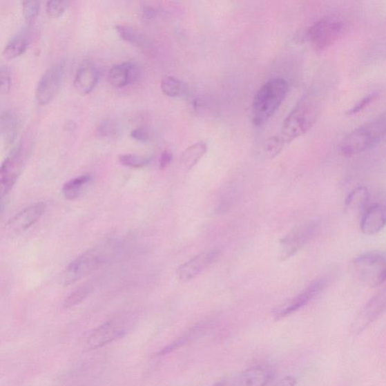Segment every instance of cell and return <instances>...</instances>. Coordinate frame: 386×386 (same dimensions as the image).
<instances>
[{"instance_id": "cell-1", "label": "cell", "mask_w": 386, "mask_h": 386, "mask_svg": "<svg viewBox=\"0 0 386 386\" xmlns=\"http://www.w3.org/2000/svg\"><path fill=\"white\" fill-rule=\"evenodd\" d=\"M324 94L321 89L313 88L304 95L284 119L280 135L286 146L305 135L314 126L323 104Z\"/></svg>"}, {"instance_id": "cell-2", "label": "cell", "mask_w": 386, "mask_h": 386, "mask_svg": "<svg viewBox=\"0 0 386 386\" xmlns=\"http://www.w3.org/2000/svg\"><path fill=\"white\" fill-rule=\"evenodd\" d=\"M119 251L117 242H109L86 251L65 268L61 283L68 286L108 264Z\"/></svg>"}, {"instance_id": "cell-3", "label": "cell", "mask_w": 386, "mask_h": 386, "mask_svg": "<svg viewBox=\"0 0 386 386\" xmlns=\"http://www.w3.org/2000/svg\"><path fill=\"white\" fill-rule=\"evenodd\" d=\"M386 141V113L369 121L343 138L340 145L345 157H353L374 149Z\"/></svg>"}, {"instance_id": "cell-4", "label": "cell", "mask_w": 386, "mask_h": 386, "mask_svg": "<svg viewBox=\"0 0 386 386\" xmlns=\"http://www.w3.org/2000/svg\"><path fill=\"white\" fill-rule=\"evenodd\" d=\"M289 86L280 78L273 79L262 86L253 97L251 117L253 124H266L285 100Z\"/></svg>"}, {"instance_id": "cell-5", "label": "cell", "mask_w": 386, "mask_h": 386, "mask_svg": "<svg viewBox=\"0 0 386 386\" xmlns=\"http://www.w3.org/2000/svg\"><path fill=\"white\" fill-rule=\"evenodd\" d=\"M353 276L361 284L380 287L386 282V253L379 251L361 253L351 262Z\"/></svg>"}, {"instance_id": "cell-6", "label": "cell", "mask_w": 386, "mask_h": 386, "mask_svg": "<svg viewBox=\"0 0 386 386\" xmlns=\"http://www.w3.org/2000/svg\"><path fill=\"white\" fill-rule=\"evenodd\" d=\"M133 316H120L106 321L95 328L88 336L85 348L92 351L102 348L124 336L133 329Z\"/></svg>"}, {"instance_id": "cell-7", "label": "cell", "mask_w": 386, "mask_h": 386, "mask_svg": "<svg viewBox=\"0 0 386 386\" xmlns=\"http://www.w3.org/2000/svg\"><path fill=\"white\" fill-rule=\"evenodd\" d=\"M319 228L320 222L313 220L292 229L280 241L278 251L279 260L284 261L294 256L313 239Z\"/></svg>"}, {"instance_id": "cell-8", "label": "cell", "mask_w": 386, "mask_h": 386, "mask_svg": "<svg viewBox=\"0 0 386 386\" xmlns=\"http://www.w3.org/2000/svg\"><path fill=\"white\" fill-rule=\"evenodd\" d=\"M329 278L322 277L311 282L305 289L293 298L287 300L273 311V315L276 320H280L289 316L299 311L313 301L320 293L326 289Z\"/></svg>"}, {"instance_id": "cell-9", "label": "cell", "mask_w": 386, "mask_h": 386, "mask_svg": "<svg viewBox=\"0 0 386 386\" xmlns=\"http://www.w3.org/2000/svg\"><path fill=\"white\" fill-rule=\"evenodd\" d=\"M343 22L334 19H323L315 23L307 32L309 44L317 51L331 47L342 35Z\"/></svg>"}, {"instance_id": "cell-10", "label": "cell", "mask_w": 386, "mask_h": 386, "mask_svg": "<svg viewBox=\"0 0 386 386\" xmlns=\"http://www.w3.org/2000/svg\"><path fill=\"white\" fill-rule=\"evenodd\" d=\"M24 165V155L21 143L16 146L8 155L0 169V190L1 201L7 198L21 173Z\"/></svg>"}, {"instance_id": "cell-11", "label": "cell", "mask_w": 386, "mask_h": 386, "mask_svg": "<svg viewBox=\"0 0 386 386\" xmlns=\"http://www.w3.org/2000/svg\"><path fill=\"white\" fill-rule=\"evenodd\" d=\"M65 64L56 63L49 68L39 81L36 89V100L39 105L50 103L59 93L64 76Z\"/></svg>"}, {"instance_id": "cell-12", "label": "cell", "mask_w": 386, "mask_h": 386, "mask_svg": "<svg viewBox=\"0 0 386 386\" xmlns=\"http://www.w3.org/2000/svg\"><path fill=\"white\" fill-rule=\"evenodd\" d=\"M386 311V287L374 296L360 310L353 322L351 333L356 335L363 332L367 328L379 318Z\"/></svg>"}, {"instance_id": "cell-13", "label": "cell", "mask_w": 386, "mask_h": 386, "mask_svg": "<svg viewBox=\"0 0 386 386\" xmlns=\"http://www.w3.org/2000/svg\"><path fill=\"white\" fill-rule=\"evenodd\" d=\"M361 232L367 235L379 233L386 226V198L369 202L360 216Z\"/></svg>"}, {"instance_id": "cell-14", "label": "cell", "mask_w": 386, "mask_h": 386, "mask_svg": "<svg viewBox=\"0 0 386 386\" xmlns=\"http://www.w3.org/2000/svg\"><path fill=\"white\" fill-rule=\"evenodd\" d=\"M46 210V204L39 202L23 209L12 218L6 225V233L16 235L26 232L37 223Z\"/></svg>"}, {"instance_id": "cell-15", "label": "cell", "mask_w": 386, "mask_h": 386, "mask_svg": "<svg viewBox=\"0 0 386 386\" xmlns=\"http://www.w3.org/2000/svg\"><path fill=\"white\" fill-rule=\"evenodd\" d=\"M220 255V251L216 248L197 254L177 268V275L180 280L182 282L192 280L215 264Z\"/></svg>"}, {"instance_id": "cell-16", "label": "cell", "mask_w": 386, "mask_h": 386, "mask_svg": "<svg viewBox=\"0 0 386 386\" xmlns=\"http://www.w3.org/2000/svg\"><path fill=\"white\" fill-rule=\"evenodd\" d=\"M274 378L273 369L267 365L250 367L237 376L239 386H267Z\"/></svg>"}, {"instance_id": "cell-17", "label": "cell", "mask_w": 386, "mask_h": 386, "mask_svg": "<svg viewBox=\"0 0 386 386\" xmlns=\"http://www.w3.org/2000/svg\"><path fill=\"white\" fill-rule=\"evenodd\" d=\"M137 66L133 62H125L114 65L109 72L110 84L117 88H122L134 83L139 77Z\"/></svg>"}, {"instance_id": "cell-18", "label": "cell", "mask_w": 386, "mask_h": 386, "mask_svg": "<svg viewBox=\"0 0 386 386\" xmlns=\"http://www.w3.org/2000/svg\"><path fill=\"white\" fill-rule=\"evenodd\" d=\"M98 73L94 66L89 62L81 64L74 78V87L77 91L87 95L93 91L97 85Z\"/></svg>"}, {"instance_id": "cell-19", "label": "cell", "mask_w": 386, "mask_h": 386, "mask_svg": "<svg viewBox=\"0 0 386 386\" xmlns=\"http://www.w3.org/2000/svg\"><path fill=\"white\" fill-rule=\"evenodd\" d=\"M372 195L368 188L365 186H358L353 190L346 200L347 210L351 213H357L359 216L364 212L372 200Z\"/></svg>"}, {"instance_id": "cell-20", "label": "cell", "mask_w": 386, "mask_h": 386, "mask_svg": "<svg viewBox=\"0 0 386 386\" xmlns=\"http://www.w3.org/2000/svg\"><path fill=\"white\" fill-rule=\"evenodd\" d=\"M0 131L6 145L10 146L17 138L19 131V121L14 112L4 110L0 117Z\"/></svg>"}, {"instance_id": "cell-21", "label": "cell", "mask_w": 386, "mask_h": 386, "mask_svg": "<svg viewBox=\"0 0 386 386\" xmlns=\"http://www.w3.org/2000/svg\"><path fill=\"white\" fill-rule=\"evenodd\" d=\"M29 39L24 32H18L9 40L4 48L3 55L6 59H15L27 50Z\"/></svg>"}, {"instance_id": "cell-22", "label": "cell", "mask_w": 386, "mask_h": 386, "mask_svg": "<svg viewBox=\"0 0 386 386\" xmlns=\"http://www.w3.org/2000/svg\"><path fill=\"white\" fill-rule=\"evenodd\" d=\"M91 180V175H84L71 179L65 183L62 187V193L65 199L74 200L79 198Z\"/></svg>"}, {"instance_id": "cell-23", "label": "cell", "mask_w": 386, "mask_h": 386, "mask_svg": "<svg viewBox=\"0 0 386 386\" xmlns=\"http://www.w3.org/2000/svg\"><path fill=\"white\" fill-rule=\"evenodd\" d=\"M204 327L205 325L204 324L193 327L183 336H180V338H177L174 342L168 344L167 347L162 349L158 353V356H165L166 355H168L171 352L183 347L184 346H185V345L191 342L195 338H199L201 334L204 331Z\"/></svg>"}, {"instance_id": "cell-24", "label": "cell", "mask_w": 386, "mask_h": 386, "mask_svg": "<svg viewBox=\"0 0 386 386\" xmlns=\"http://www.w3.org/2000/svg\"><path fill=\"white\" fill-rule=\"evenodd\" d=\"M116 28L119 37L126 42L141 49L149 47V42L142 32L126 26H119Z\"/></svg>"}, {"instance_id": "cell-25", "label": "cell", "mask_w": 386, "mask_h": 386, "mask_svg": "<svg viewBox=\"0 0 386 386\" xmlns=\"http://www.w3.org/2000/svg\"><path fill=\"white\" fill-rule=\"evenodd\" d=\"M207 152V145L198 142L189 146L182 155V163L187 171L191 170Z\"/></svg>"}, {"instance_id": "cell-26", "label": "cell", "mask_w": 386, "mask_h": 386, "mask_svg": "<svg viewBox=\"0 0 386 386\" xmlns=\"http://www.w3.org/2000/svg\"><path fill=\"white\" fill-rule=\"evenodd\" d=\"M93 289L94 284L93 283H87L79 287L64 300L63 307L68 309L79 305L88 298V296L93 293Z\"/></svg>"}, {"instance_id": "cell-27", "label": "cell", "mask_w": 386, "mask_h": 386, "mask_svg": "<svg viewBox=\"0 0 386 386\" xmlns=\"http://www.w3.org/2000/svg\"><path fill=\"white\" fill-rule=\"evenodd\" d=\"M162 91L170 97H177L183 94L184 87L182 81L174 77H165L161 81Z\"/></svg>"}, {"instance_id": "cell-28", "label": "cell", "mask_w": 386, "mask_h": 386, "mask_svg": "<svg viewBox=\"0 0 386 386\" xmlns=\"http://www.w3.org/2000/svg\"><path fill=\"white\" fill-rule=\"evenodd\" d=\"M284 146L278 136L271 137L264 144L262 155L268 160L276 158L282 151Z\"/></svg>"}, {"instance_id": "cell-29", "label": "cell", "mask_w": 386, "mask_h": 386, "mask_svg": "<svg viewBox=\"0 0 386 386\" xmlns=\"http://www.w3.org/2000/svg\"><path fill=\"white\" fill-rule=\"evenodd\" d=\"M119 162L126 167L139 168L148 165L151 159L135 154H124L120 155Z\"/></svg>"}, {"instance_id": "cell-30", "label": "cell", "mask_w": 386, "mask_h": 386, "mask_svg": "<svg viewBox=\"0 0 386 386\" xmlns=\"http://www.w3.org/2000/svg\"><path fill=\"white\" fill-rule=\"evenodd\" d=\"M68 1H59V0H52L46 3V13L52 19L59 18L70 6Z\"/></svg>"}, {"instance_id": "cell-31", "label": "cell", "mask_w": 386, "mask_h": 386, "mask_svg": "<svg viewBox=\"0 0 386 386\" xmlns=\"http://www.w3.org/2000/svg\"><path fill=\"white\" fill-rule=\"evenodd\" d=\"M22 10L26 21L31 23L37 19L39 10L40 3L39 1H24L22 3Z\"/></svg>"}, {"instance_id": "cell-32", "label": "cell", "mask_w": 386, "mask_h": 386, "mask_svg": "<svg viewBox=\"0 0 386 386\" xmlns=\"http://www.w3.org/2000/svg\"><path fill=\"white\" fill-rule=\"evenodd\" d=\"M377 96V93H372L367 95L353 106L352 108L349 110L347 114L349 116H354V115L363 111L369 104H371V102L376 99Z\"/></svg>"}, {"instance_id": "cell-33", "label": "cell", "mask_w": 386, "mask_h": 386, "mask_svg": "<svg viewBox=\"0 0 386 386\" xmlns=\"http://www.w3.org/2000/svg\"><path fill=\"white\" fill-rule=\"evenodd\" d=\"M118 126L117 123L110 119H106L97 126V133L102 137H110L117 133Z\"/></svg>"}, {"instance_id": "cell-34", "label": "cell", "mask_w": 386, "mask_h": 386, "mask_svg": "<svg viewBox=\"0 0 386 386\" xmlns=\"http://www.w3.org/2000/svg\"><path fill=\"white\" fill-rule=\"evenodd\" d=\"M0 78H1L0 91H1L2 95H6L10 92L12 79L10 70L5 66H2L1 69H0Z\"/></svg>"}, {"instance_id": "cell-35", "label": "cell", "mask_w": 386, "mask_h": 386, "mask_svg": "<svg viewBox=\"0 0 386 386\" xmlns=\"http://www.w3.org/2000/svg\"><path fill=\"white\" fill-rule=\"evenodd\" d=\"M131 137L136 141L146 143L150 141V133L143 128H137L131 131Z\"/></svg>"}, {"instance_id": "cell-36", "label": "cell", "mask_w": 386, "mask_h": 386, "mask_svg": "<svg viewBox=\"0 0 386 386\" xmlns=\"http://www.w3.org/2000/svg\"><path fill=\"white\" fill-rule=\"evenodd\" d=\"M172 160H173V155L170 152L165 151L162 153L160 160V166L162 169H165L167 168Z\"/></svg>"}, {"instance_id": "cell-37", "label": "cell", "mask_w": 386, "mask_h": 386, "mask_svg": "<svg viewBox=\"0 0 386 386\" xmlns=\"http://www.w3.org/2000/svg\"><path fill=\"white\" fill-rule=\"evenodd\" d=\"M211 386H239V383H238L237 376H235L227 378V379L221 380Z\"/></svg>"}, {"instance_id": "cell-38", "label": "cell", "mask_w": 386, "mask_h": 386, "mask_svg": "<svg viewBox=\"0 0 386 386\" xmlns=\"http://www.w3.org/2000/svg\"><path fill=\"white\" fill-rule=\"evenodd\" d=\"M296 383H297V380L295 378L289 376L283 378L282 380L277 383L276 386H295Z\"/></svg>"}, {"instance_id": "cell-39", "label": "cell", "mask_w": 386, "mask_h": 386, "mask_svg": "<svg viewBox=\"0 0 386 386\" xmlns=\"http://www.w3.org/2000/svg\"><path fill=\"white\" fill-rule=\"evenodd\" d=\"M155 15V10L153 7L144 6L143 10L144 17L146 19H151L154 17Z\"/></svg>"}]
</instances>
